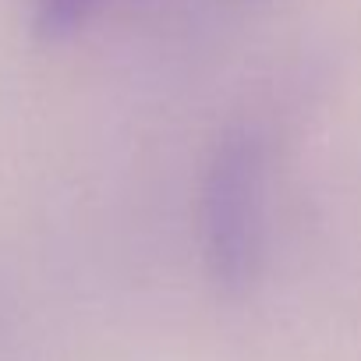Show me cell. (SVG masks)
<instances>
[{
    "label": "cell",
    "mask_w": 361,
    "mask_h": 361,
    "mask_svg": "<svg viewBox=\"0 0 361 361\" xmlns=\"http://www.w3.org/2000/svg\"><path fill=\"white\" fill-rule=\"evenodd\" d=\"M266 145L255 131L227 135L202 185V245L224 287H245L259 273L266 231Z\"/></svg>",
    "instance_id": "6da1fadb"
},
{
    "label": "cell",
    "mask_w": 361,
    "mask_h": 361,
    "mask_svg": "<svg viewBox=\"0 0 361 361\" xmlns=\"http://www.w3.org/2000/svg\"><path fill=\"white\" fill-rule=\"evenodd\" d=\"M29 8H32L36 29L50 39H61L75 32L99 8V0H29Z\"/></svg>",
    "instance_id": "7a4b0ae2"
}]
</instances>
